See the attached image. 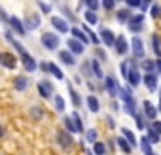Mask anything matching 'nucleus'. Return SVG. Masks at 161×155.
Listing matches in <instances>:
<instances>
[{
    "instance_id": "nucleus-1",
    "label": "nucleus",
    "mask_w": 161,
    "mask_h": 155,
    "mask_svg": "<svg viewBox=\"0 0 161 155\" xmlns=\"http://www.w3.org/2000/svg\"><path fill=\"white\" fill-rule=\"evenodd\" d=\"M6 40H8V42H10V44L17 49V53L21 55V61H23L25 70H27V72H34V70H36V62H34V59H32V57L25 51V47H23V45H21V44H19V42H17V40L10 34V32H6Z\"/></svg>"
},
{
    "instance_id": "nucleus-2",
    "label": "nucleus",
    "mask_w": 161,
    "mask_h": 155,
    "mask_svg": "<svg viewBox=\"0 0 161 155\" xmlns=\"http://www.w3.org/2000/svg\"><path fill=\"white\" fill-rule=\"evenodd\" d=\"M42 45L47 49V51H55L57 45H59V36L55 32H44L42 34Z\"/></svg>"
},
{
    "instance_id": "nucleus-3",
    "label": "nucleus",
    "mask_w": 161,
    "mask_h": 155,
    "mask_svg": "<svg viewBox=\"0 0 161 155\" xmlns=\"http://www.w3.org/2000/svg\"><path fill=\"white\" fill-rule=\"evenodd\" d=\"M57 142H59V146H61L63 149H70L72 144H74L72 134L66 132V131H59V132H57Z\"/></svg>"
},
{
    "instance_id": "nucleus-4",
    "label": "nucleus",
    "mask_w": 161,
    "mask_h": 155,
    "mask_svg": "<svg viewBox=\"0 0 161 155\" xmlns=\"http://www.w3.org/2000/svg\"><path fill=\"white\" fill-rule=\"evenodd\" d=\"M38 93L42 99H51L53 97V85L47 80H42V82H38Z\"/></svg>"
},
{
    "instance_id": "nucleus-5",
    "label": "nucleus",
    "mask_w": 161,
    "mask_h": 155,
    "mask_svg": "<svg viewBox=\"0 0 161 155\" xmlns=\"http://www.w3.org/2000/svg\"><path fill=\"white\" fill-rule=\"evenodd\" d=\"M17 59H15V55H12V53H8V51H2L0 53V64H2L4 68H10V70H14L15 68V62Z\"/></svg>"
},
{
    "instance_id": "nucleus-6",
    "label": "nucleus",
    "mask_w": 161,
    "mask_h": 155,
    "mask_svg": "<svg viewBox=\"0 0 161 155\" xmlns=\"http://www.w3.org/2000/svg\"><path fill=\"white\" fill-rule=\"evenodd\" d=\"M142 23H144V15L142 13H135L131 19H129V30H133V32H140L142 30Z\"/></svg>"
},
{
    "instance_id": "nucleus-7",
    "label": "nucleus",
    "mask_w": 161,
    "mask_h": 155,
    "mask_svg": "<svg viewBox=\"0 0 161 155\" xmlns=\"http://www.w3.org/2000/svg\"><path fill=\"white\" fill-rule=\"evenodd\" d=\"M66 45H68V51H70L72 55H82L84 49H86L82 42H78V40H74V38H70V40L66 42Z\"/></svg>"
},
{
    "instance_id": "nucleus-8",
    "label": "nucleus",
    "mask_w": 161,
    "mask_h": 155,
    "mask_svg": "<svg viewBox=\"0 0 161 155\" xmlns=\"http://www.w3.org/2000/svg\"><path fill=\"white\" fill-rule=\"evenodd\" d=\"M127 82H129V87H136L140 83V72H138V68L131 66V70L127 74Z\"/></svg>"
},
{
    "instance_id": "nucleus-9",
    "label": "nucleus",
    "mask_w": 161,
    "mask_h": 155,
    "mask_svg": "<svg viewBox=\"0 0 161 155\" xmlns=\"http://www.w3.org/2000/svg\"><path fill=\"white\" fill-rule=\"evenodd\" d=\"M99 32H101V38H103L104 45H114V44H116V36H114V32H112L110 29H104V27H103Z\"/></svg>"
},
{
    "instance_id": "nucleus-10",
    "label": "nucleus",
    "mask_w": 161,
    "mask_h": 155,
    "mask_svg": "<svg viewBox=\"0 0 161 155\" xmlns=\"http://www.w3.org/2000/svg\"><path fill=\"white\" fill-rule=\"evenodd\" d=\"M114 47H116V53H119V55H125V53L129 51V44H127L125 36H118V38H116V44H114Z\"/></svg>"
},
{
    "instance_id": "nucleus-11",
    "label": "nucleus",
    "mask_w": 161,
    "mask_h": 155,
    "mask_svg": "<svg viewBox=\"0 0 161 155\" xmlns=\"http://www.w3.org/2000/svg\"><path fill=\"white\" fill-rule=\"evenodd\" d=\"M51 25L55 27V30H59L61 34H64V32H68V23L64 21V19H61V17H51Z\"/></svg>"
},
{
    "instance_id": "nucleus-12",
    "label": "nucleus",
    "mask_w": 161,
    "mask_h": 155,
    "mask_svg": "<svg viewBox=\"0 0 161 155\" xmlns=\"http://www.w3.org/2000/svg\"><path fill=\"white\" fill-rule=\"evenodd\" d=\"M131 47H133V51H135V57H136V59H144V47H142V40H140L138 36H136V38H133Z\"/></svg>"
},
{
    "instance_id": "nucleus-13",
    "label": "nucleus",
    "mask_w": 161,
    "mask_h": 155,
    "mask_svg": "<svg viewBox=\"0 0 161 155\" xmlns=\"http://www.w3.org/2000/svg\"><path fill=\"white\" fill-rule=\"evenodd\" d=\"M119 89L121 87H118V83H116V80L112 76H106V91L112 95V97H116V95H119Z\"/></svg>"
},
{
    "instance_id": "nucleus-14",
    "label": "nucleus",
    "mask_w": 161,
    "mask_h": 155,
    "mask_svg": "<svg viewBox=\"0 0 161 155\" xmlns=\"http://www.w3.org/2000/svg\"><path fill=\"white\" fill-rule=\"evenodd\" d=\"M59 61H61L63 64H66V66H74V64H76V59H74V55H72L68 49L59 53Z\"/></svg>"
},
{
    "instance_id": "nucleus-15",
    "label": "nucleus",
    "mask_w": 161,
    "mask_h": 155,
    "mask_svg": "<svg viewBox=\"0 0 161 155\" xmlns=\"http://www.w3.org/2000/svg\"><path fill=\"white\" fill-rule=\"evenodd\" d=\"M72 30V36H74V40H78V42H82L84 45L86 44H89V38H87V34L82 30V29H78V27H74V29H70Z\"/></svg>"
},
{
    "instance_id": "nucleus-16",
    "label": "nucleus",
    "mask_w": 161,
    "mask_h": 155,
    "mask_svg": "<svg viewBox=\"0 0 161 155\" xmlns=\"http://www.w3.org/2000/svg\"><path fill=\"white\" fill-rule=\"evenodd\" d=\"M144 115L148 117V119H152V121H155V117H157V110L153 108V104L152 102H148V100H144Z\"/></svg>"
},
{
    "instance_id": "nucleus-17",
    "label": "nucleus",
    "mask_w": 161,
    "mask_h": 155,
    "mask_svg": "<svg viewBox=\"0 0 161 155\" xmlns=\"http://www.w3.org/2000/svg\"><path fill=\"white\" fill-rule=\"evenodd\" d=\"M144 83H146V87L150 89V91H155L157 89V76L152 72V74H146L144 76Z\"/></svg>"
},
{
    "instance_id": "nucleus-18",
    "label": "nucleus",
    "mask_w": 161,
    "mask_h": 155,
    "mask_svg": "<svg viewBox=\"0 0 161 155\" xmlns=\"http://www.w3.org/2000/svg\"><path fill=\"white\" fill-rule=\"evenodd\" d=\"M8 23H10V27H12V29H14L17 34H25V32H27L25 25H23V23L17 19V17H10V21H8Z\"/></svg>"
},
{
    "instance_id": "nucleus-19",
    "label": "nucleus",
    "mask_w": 161,
    "mask_h": 155,
    "mask_svg": "<svg viewBox=\"0 0 161 155\" xmlns=\"http://www.w3.org/2000/svg\"><path fill=\"white\" fill-rule=\"evenodd\" d=\"M118 21L119 23H129V19L133 17V13H131V10L129 8H121V10H118Z\"/></svg>"
},
{
    "instance_id": "nucleus-20",
    "label": "nucleus",
    "mask_w": 161,
    "mask_h": 155,
    "mask_svg": "<svg viewBox=\"0 0 161 155\" xmlns=\"http://www.w3.org/2000/svg\"><path fill=\"white\" fill-rule=\"evenodd\" d=\"M87 106H89V110H91L93 114H97V112L101 110V102H99V99H97L95 95H89V97H87Z\"/></svg>"
},
{
    "instance_id": "nucleus-21",
    "label": "nucleus",
    "mask_w": 161,
    "mask_h": 155,
    "mask_svg": "<svg viewBox=\"0 0 161 155\" xmlns=\"http://www.w3.org/2000/svg\"><path fill=\"white\" fill-rule=\"evenodd\" d=\"M14 83H15V89H17V91H25V89L29 87V80H27L25 76H17Z\"/></svg>"
},
{
    "instance_id": "nucleus-22",
    "label": "nucleus",
    "mask_w": 161,
    "mask_h": 155,
    "mask_svg": "<svg viewBox=\"0 0 161 155\" xmlns=\"http://www.w3.org/2000/svg\"><path fill=\"white\" fill-rule=\"evenodd\" d=\"M121 134L125 136V140L129 142V146H131V147H135V146H136V136H135V132H133V131H129V129H121Z\"/></svg>"
},
{
    "instance_id": "nucleus-23",
    "label": "nucleus",
    "mask_w": 161,
    "mask_h": 155,
    "mask_svg": "<svg viewBox=\"0 0 161 155\" xmlns=\"http://www.w3.org/2000/svg\"><path fill=\"white\" fill-rule=\"evenodd\" d=\"M63 123H64V131L66 132H78V129H76V125H74V121H72V117L70 115H66V117H63Z\"/></svg>"
},
{
    "instance_id": "nucleus-24",
    "label": "nucleus",
    "mask_w": 161,
    "mask_h": 155,
    "mask_svg": "<svg viewBox=\"0 0 161 155\" xmlns=\"http://www.w3.org/2000/svg\"><path fill=\"white\" fill-rule=\"evenodd\" d=\"M152 44H153V53L157 55V59H161V38L157 34H152Z\"/></svg>"
},
{
    "instance_id": "nucleus-25",
    "label": "nucleus",
    "mask_w": 161,
    "mask_h": 155,
    "mask_svg": "<svg viewBox=\"0 0 161 155\" xmlns=\"http://www.w3.org/2000/svg\"><path fill=\"white\" fill-rule=\"evenodd\" d=\"M68 93H70V99H72V104L74 106H82V99H80V95H78V91L68 83Z\"/></svg>"
},
{
    "instance_id": "nucleus-26",
    "label": "nucleus",
    "mask_w": 161,
    "mask_h": 155,
    "mask_svg": "<svg viewBox=\"0 0 161 155\" xmlns=\"http://www.w3.org/2000/svg\"><path fill=\"white\" fill-rule=\"evenodd\" d=\"M36 27H40V15H31L25 21V29H36Z\"/></svg>"
},
{
    "instance_id": "nucleus-27",
    "label": "nucleus",
    "mask_w": 161,
    "mask_h": 155,
    "mask_svg": "<svg viewBox=\"0 0 161 155\" xmlns=\"http://www.w3.org/2000/svg\"><path fill=\"white\" fill-rule=\"evenodd\" d=\"M47 72H51V74L57 78V80H64V74H63V72H61V68H59V66H55L53 62H49V64H47Z\"/></svg>"
},
{
    "instance_id": "nucleus-28",
    "label": "nucleus",
    "mask_w": 161,
    "mask_h": 155,
    "mask_svg": "<svg viewBox=\"0 0 161 155\" xmlns=\"http://www.w3.org/2000/svg\"><path fill=\"white\" fill-rule=\"evenodd\" d=\"M91 70H93V76H95V78H99V80H101V78H104V74H103L101 64H99V61H97V59H93V61H91Z\"/></svg>"
},
{
    "instance_id": "nucleus-29",
    "label": "nucleus",
    "mask_w": 161,
    "mask_h": 155,
    "mask_svg": "<svg viewBox=\"0 0 161 155\" xmlns=\"http://www.w3.org/2000/svg\"><path fill=\"white\" fill-rule=\"evenodd\" d=\"M53 102H55V110L57 112H64V99L61 95H55L53 97Z\"/></svg>"
},
{
    "instance_id": "nucleus-30",
    "label": "nucleus",
    "mask_w": 161,
    "mask_h": 155,
    "mask_svg": "<svg viewBox=\"0 0 161 155\" xmlns=\"http://www.w3.org/2000/svg\"><path fill=\"white\" fill-rule=\"evenodd\" d=\"M72 121H74V125H76V129H78V132H84V125H82V119H80V115H78V112H74L72 115Z\"/></svg>"
},
{
    "instance_id": "nucleus-31",
    "label": "nucleus",
    "mask_w": 161,
    "mask_h": 155,
    "mask_svg": "<svg viewBox=\"0 0 161 155\" xmlns=\"http://www.w3.org/2000/svg\"><path fill=\"white\" fill-rule=\"evenodd\" d=\"M140 147H142V151H144V155H153L152 153V146H150V142L146 140V136L140 140Z\"/></svg>"
},
{
    "instance_id": "nucleus-32",
    "label": "nucleus",
    "mask_w": 161,
    "mask_h": 155,
    "mask_svg": "<svg viewBox=\"0 0 161 155\" xmlns=\"http://www.w3.org/2000/svg\"><path fill=\"white\" fill-rule=\"evenodd\" d=\"M118 146H119V147H121V149H123L125 153H131V149H133V147L129 146V142H127L125 138H121V136L118 138Z\"/></svg>"
},
{
    "instance_id": "nucleus-33",
    "label": "nucleus",
    "mask_w": 161,
    "mask_h": 155,
    "mask_svg": "<svg viewBox=\"0 0 161 155\" xmlns=\"http://www.w3.org/2000/svg\"><path fill=\"white\" fill-rule=\"evenodd\" d=\"M82 30H86V34H87V38H89V42H93V44H99V38H97V34L89 29V27H84Z\"/></svg>"
},
{
    "instance_id": "nucleus-34",
    "label": "nucleus",
    "mask_w": 161,
    "mask_h": 155,
    "mask_svg": "<svg viewBox=\"0 0 161 155\" xmlns=\"http://www.w3.org/2000/svg\"><path fill=\"white\" fill-rule=\"evenodd\" d=\"M86 140L87 142H97V131L95 129H87L86 131Z\"/></svg>"
},
{
    "instance_id": "nucleus-35",
    "label": "nucleus",
    "mask_w": 161,
    "mask_h": 155,
    "mask_svg": "<svg viewBox=\"0 0 161 155\" xmlns=\"http://www.w3.org/2000/svg\"><path fill=\"white\" fill-rule=\"evenodd\" d=\"M93 153H97V155H104V153H106V146H104L103 142H95V149H93Z\"/></svg>"
},
{
    "instance_id": "nucleus-36",
    "label": "nucleus",
    "mask_w": 161,
    "mask_h": 155,
    "mask_svg": "<svg viewBox=\"0 0 161 155\" xmlns=\"http://www.w3.org/2000/svg\"><path fill=\"white\" fill-rule=\"evenodd\" d=\"M142 68H144V70H148V74H152V70L155 68V62H153V61H150V59H146V61H142Z\"/></svg>"
},
{
    "instance_id": "nucleus-37",
    "label": "nucleus",
    "mask_w": 161,
    "mask_h": 155,
    "mask_svg": "<svg viewBox=\"0 0 161 155\" xmlns=\"http://www.w3.org/2000/svg\"><path fill=\"white\" fill-rule=\"evenodd\" d=\"M146 140H148L150 144H157V142H159V136H157L152 129H148V136H146Z\"/></svg>"
},
{
    "instance_id": "nucleus-38",
    "label": "nucleus",
    "mask_w": 161,
    "mask_h": 155,
    "mask_svg": "<svg viewBox=\"0 0 161 155\" xmlns=\"http://www.w3.org/2000/svg\"><path fill=\"white\" fill-rule=\"evenodd\" d=\"M86 21L87 23H91V25H95L99 19H97V13L95 12H86Z\"/></svg>"
},
{
    "instance_id": "nucleus-39",
    "label": "nucleus",
    "mask_w": 161,
    "mask_h": 155,
    "mask_svg": "<svg viewBox=\"0 0 161 155\" xmlns=\"http://www.w3.org/2000/svg\"><path fill=\"white\" fill-rule=\"evenodd\" d=\"M31 114H32L34 119H42V115H44V112H42L38 106H32V108H31Z\"/></svg>"
},
{
    "instance_id": "nucleus-40",
    "label": "nucleus",
    "mask_w": 161,
    "mask_h": 155,
    "mask_svg": "<svg viewBox=\"0 0 161 155\" xmlns=\"http://www.w3.org/2000/svg\"><path fill=\"white\" fill-rule=\"evenodd\" d=\"M150 129H152V131H153L157 136H161V121H152Z\"/></svg>"
},
{
    "instance_id": "nucleus-41",
    "label": "nucleus",
    "mask_w": 161,
    "mask_h": 155,
    "mask_svg": "<svg viewBox=\"0 0 161 155\" xmlns=\"http://www.w3.org/2000/svg\"><path fill=\"white\" fill-rule=\"evenodd\" d=\"M150 13H152V17H159V15H161V6H159V4H153Z\"/></svg>"
},
{
    "instance_id": "nucleus-42",
    "label": "nucleus",
    "mask_w": 161,
    "mask_h": 155,
    "mask_svg": "<svg viewBox=\"0 0 161 155\" xmlns=\"http://www.w3.org/2000/svg\"><path fill=\"white\" fill-rule=\"evenodd\" d=\"M86 4H87V8H89V12H95V10H97V8L101 6V4L97 2V0H87V2H86Z\"/></svg>"
},
{
    "instance_id": "nucleus-43",
    "label": "nucleus",
    "mask_w": 161,
    "mask_h": 155,
    "mask_svg": "<svg viewBox=\"0 0 161 155\" xmlns=\"http://www.w3.org/2000/svg\"><path fill=\"white\" fill-rule=\"evenodd\" d=\"M127 8H140V0H125Z\"/></svg>"
},
{
    "instance_id": "nucleus-44",
    "label": "nucleus",
    "mask_w": 161,
    "mask_h": 155,
    "mask_svg": "<svg viewBox=\"0 0 161 155\" xmlns=\"http://www.w3.org/2000/svg\"><path fill=\"white\" fill-rule=\"evenodd\" d=\"M38 6H40V10H42L44 13H49V12H51V6H49V4H44V2H38Z\"/></svg>"
},
{
    "instance_id": "nucleus-45",
    "label": "nucleus",
    "mask_w": 161,
    "mask_h": 155,
    "mask_svg": "<svg viewBox=\"0 0 161 155\" xmlns=\"http://www.w3.org/2000/svg\"><path fill=\"white\" fill-rule=\"evenodd\" d=\"M95 55H97V57H99V59H103V61H106V59H108V57H106V53H104V51H103V49H99V47H97V49H95Z\"/></svg>"
},
{
    "instance_id": "nucleus-46",
    "label": "nucleus",
    "mask_w": 161,
    "mask_h": 155,
    "mask_svg": "<svg viewBox=\"0 0 161 155\" xmlns=\"http://www.w3.org/2000/svg\"><path fill=\"white\" fill-rule=\"evenodd\" d=\"M119 68H121V74L127 78V74H129V62H121V66H119Z\"/></svg>"
},
{
    "instance_id": "nucleus-47",
    "label": "nucleus",
    "mask_w": 161,
    "mask_h": 155,
    "mask_svg": "<svg viewBox=\"0 0 161 155\" xmlns=\"http://www.w3.org/2000/svg\"><path fill=\"white\" fill-rule=\"evenodd\" d=\"M103 6H104L106 10H112V8H114V0H104Z\"/></svg>"
},
{
    "instance_id": "nucleus-48",
    "label": "nucleus",
    "mask_w": 161,
    "mask_h": 155,
    "mask_svg": "<svg viewBox=\"0 0 161 155\" xmlns=\"http://www.w3.org/2000/svg\"><path fill=\"white\" fill-rule=\"evenodd\" d=\"M82 74H86V76H89V74H91V72H89V64H87V62H84V64H82Z\"/></svg>"
},
{
    "instance_id": "nucleus-49",
    "label": "nucleus",
    "mask_w": 161,
    "mask_h": 155,
    "mask_svg": "<svg viewBox=\"0 0 161 155\" xmlns=\"http://www.w3.org/2000/svg\"><path fill=\"white\" fill-rule=\"evenodd\" d=\"M148 8H150V2H148V0H146V2H140V10H142V12H146Z\"/></svg>"
},
{
    "instance_id": "nucleus-50",
    "label": "nucleus",
    "mask_w": 161,
    "mask_h": 155,
    "mask_svg": "<svg viewBox=\"0 0 161 155\" xmlns=\"http://www.w3.org/2000/svg\"><path fill=\"white\" fill-rule=\"evenodd\" d=\"M136 117V125H138V129H144V123H142V117L140 115H135Z\"/></svg>"
},
{
    "instance_id": "nucleus-51",
    "label": "nucleus",
    "mask_w": 161,
    "mask_h": 155,
    "mask_svg": "<svg viewBox=\"0 0 161 155\" xmlns=\"http://www.w3.org/2000/svg\"><path fill=\"white\" fill-rule=\"evenodd\" d=\"M155 68L161 72V59H157V61H155Z\"/></svg>"
},
{
    "instance_id": "nucleus-52",
    "label": "nucleus",
    "mask_w": 161,
    "mask_h": 155,
    "mask_svg": "<svg viewBox=\"0 0 161 155\" xmlns=\"http://www.w3.org/2000/svg\"><path fill=\"white\" fill-rule=\"evenodd\" d=\"M2 136H4V127L0 125V138H2Z\"/></svg>"
},
{
    "instance_id": "nucleus-53",
    "label": "nucleus",
    "mask_w": 161,
    "mask_h": 155,
    "mask_svg": "<svg viewBox=\"0 0 161 155\" xmlns=\"http://www.w3.org/2000/svg\"><path fill=\"white\" fill-rule=\"evenodd\" d=\"M157 110H159V112H161V100H159V108H157Z\"/></svg>"
},
{
    "instance_id": "nucleus-54",
    "label": "nucleus",
    "mask_w": 161,
    "mask_h": 155,
    "mask_svg": "<svg viewBox=\"0 0 161 155\" xmlns=\"http://www.w3.org/2000/svg\"><path fill=\"white\" fill-rule=\"evenodd\" d=\"M159 100H161V91H159Z\"/></svg>"
}]
</instances>
